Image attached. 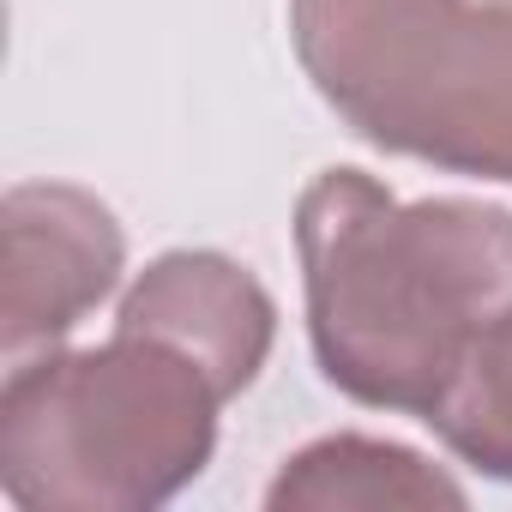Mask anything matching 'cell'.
<instances>
[{"instance_id":"1","label":"cell","mask_w":512,"mask_h":512,"mask_svg":"<svg viewBox=\"0 0 512 512\" xmlns=\"http://www.w3.org/2000/svg\"><path fill=\"white\" fill-rule=\"evenodd\" d=\"M296 253L314 362L368 410L428 416L476 332L512 308V211L404 205L368 169H326L302 187Z\"/></svg>"},{"instance_id":"2","label":"cell","mask_w":512,"mask_h":512,"mask_svg":"<svg viewBox=\"0 0 512 512\" xmlns=\"http://www.w3.org/2000/svg\"><path fill=\"white\" fill-rule=\"evenodd\" d=\"M229 398L175 344L121 332L0 386V488L31 512H151L205 476Z\"/></svg>"},{"instance_id":"3","label":"cell","mask_w":512,"mask_h":512,"mask_svg":"<svg viewBox=\"0 0 512 512\" xmlns=\"http://www.w3.org/2000/svg\"><path fill=\"white\" fill-rule=\"evenodd\" d=\"M314 91L380 151L512 181V7L494 0H290Z\"/></svg>"},{"instance_id":"4","label":"cell","mask_w":512,"mask_h":512,"mask_svg":"<svg viewBox=\"0 0 512 512\" xmlns=\"http://www.w3.org/2000/svg\"><path fill=\"white\" fill-rule=\"evenodd\" d=\"M7 290H0V350L13 362L49 356L127 266V235L115 211L67 181H19L0 199Z\"/></svg>"},{"instance_id":"5","label":"cell","mask_w":512,"mask_h":512,"mask_svg":"<svg viewBox=\"0 0 512 512\" xmlns=\"http://www.w3.org/2000/svg\"><path fill=\"white\" fill-rule=\"evenodd\" d=\"M115 326L187 350L217 380V392L235 398L260 380V368L272 356L278 302L266 296V284L247 266H235L229 253L175 247L133 278V290L121 296Z\"/></svg>"},{"instance_id":"6","label":"cell","mask_w":512,"mask_h":512,"mask_svg":"<svg viewBox=\"0 0 512 512\" xmlns=\"http://www.w3.org/2000/svg\"><path fill=\"white\" fill-rule=\"evenodd\" d=\"M272 512H386V506H464V488L422 452L368 434H332L284 458L266 488Z\"/></svg>"},{"instance_id":"7","label":"cell","mask_w":512,"mask_h":512,"mask_svg":"<svg viewBox=\"0 0 512 512\" xmlns=\"http://www.w3.org/2000/svg\"><path fill=\"white\" fill-rule=\"evenodd\" d=\"M470 470L512 482V308L494 314L464 350L452 386L422 416Z\"/></svg>"},{"instance_id":"8","label":"cell","mask_w":512,"mask_h":512,"mask_svg":"<svg viewBox=\"0 0 512 512\" xmlns=\"http://www.w3.org/2000/svg\"><path fill=\"white\" fill-rule=\"evenodd\" d=\"M494 7H512V0H494Z\"/></svg>"}]
</instances>
